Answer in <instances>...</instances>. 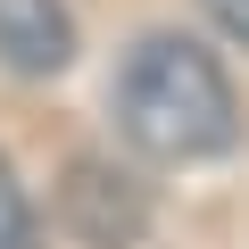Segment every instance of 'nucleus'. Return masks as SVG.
<instances>
[{
    "instance_id": "4",
    "label": "nucleus",
    "mask_w": 249,
    "mask_h": 249,
    "mask_svg": "<svg viewBox=\"0 0 249 249\" xmlns=\"http://www.w3.org/2000/svg\"><path fill=\"white\" fill-rule=\"evenodd\" d=\"M0 249H42V224H34V199L17 183V166L0 158Z\"/></svg>"
},
{
    "instance_id": "5",
    "label": "nucleus",
    "mask_w": 249,
    "mask_h": 249,
    "mask_svg": "<svg viewBox=\"0 0 249 249\" xmlns=\"http://www.w3.org/2000/svg\"><path fill=\"white\" fill-rule=\"evenodd\" d=\"M208 17H216L232 42H249V0H208Z\"/></svg>"
},
{
    "instance_id": "2",
    "label": "nucleus",
    "mask_w": 249,
    "mask_h": 249,
    "mask_svg": "<svg viewBox=\"0 0 249 249\" xmlns=\"http://www.w3.org/2000/svg\"><path fill=\"white\" fill-rule=\"evenodd\" d=\"M58 216L83 249H133L150 232V191L108 158H75L67 183H58Z\"/></svg>"
},
{
    "instance_id": "3",
    "label": "nucleus",
    "mask_w": 249,
    "mask_h": 249,
    "mask_svg": "<svg viewBox=\"0 0 249 249\" xmlns=\"http://www.w3.org/2000/svg\"><path fill=\"white\" fill-rule=\"evenodd\" d=\"M75 58L67 0H0V67L9 75H58Z\"/></svg>"
},
{
    "instance_id": "1",
    "label": "nucleus",
    "mask_w": 249,
    "mask_h": 249,
    "mask_svg": "<svg viewBox=\"0 0 249 249\" xmlns=\"http://www.w3.org/2000/svg\"><path fill=\"white\" fill-rule=\"evenodd\" d=\"M116 124L158 166H199L241 142V91L224 58L191 34H150L116 67Z\"/></svg>"
}]
</instances>
